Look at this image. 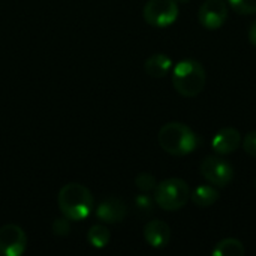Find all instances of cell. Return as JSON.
<instances>
[{"label": "cell", "instance_id": "obj_21", "mask_svg": "<svg viewBox=\"0 0 256 256\" xmlns=\"http://www.w3.org/2000/svg\"><path fill=\"white\" fill-rule=\"evenodd\" d=\"M248 36H249V40H250V44L256 46V20L252 22V26L249 27V33H248Z\"/></svg>", "mask_w": 256, "mask_h": 256}, {"label": "cell", "instance_id": "obj_8", "mask_svg": "<svg viewBox=\"0 0 256 256\" xmlns=\"http://www.w3.org/2000/svg\"><path fill=\"white\" fill-rule=\"evenodd\" d=\"M228 18V8L224 0H206L200 10L198 20L202 27L207 30H218L220 28Z\"/></svg>", "mask_w": 256, "mask_h": 256}, {"label": "cell", "instance_id": "obj_14", "mask_svg": "<svg viewBox=\"0 0 256 256\" xmlns=\"http://www.w3.org/2000/svg\"><path fill=\"white\" fill-rule=\"evenodd\" d=\"M246 252L243 243L237 238H225L212 250L213 256H243Z\"/></svg>", "mask_w": 256, "mask_h": 256}, {"label": "cell", "instance_id": "obj_2", "mask_svg": "<svg viewBox=\"0 0 256 256\" xmlns=\"http://www.w3.org/2000/svg\"><path fill=\"white\" fill-rule=\"evenodd\" d=\"M158 140L164 152L172 156L190 154L198 146L196 134L188 124L178 122H171L164 124L159 130Z\"/></svg>", "mask_w": 256, "mask_h": 256}, {"label": "cell", "instance_id": "obj_5", "mask_svg": "<svg viewBox=\"0 0 256 256\" xmlns=\"http://www.w3.org/2000/svg\"><path fill=\"white\" fill-rule=\"evenodd\" d=\"M142 16L153 27H168L178 16V4L176 0H148L142 9Z\"/></svg>", "mask_w": 256, "mask_h": 256}, {"label": "cell", "instance_id": "obj_15", "mask_svg": "<svg viewBox=\"0 0 256 256\" xmlns=\"http://www.w3.org/2000/svg\"><path fill=\"white\" fill-rule=\"evenodd\" d=\"M110 231L104 225H93L88 232H87V240L92 244V248L96 249H104L110 243Z\"/></svg>", "mask_w": 256, "mask_h": 256}, {"label": "cell", "instance_id": "obj_16", "mask_svg": "<svg viewBox=\"0 0 256 256\" xmlns=\"http://www.w3.org/2000/svg\"><path fill=\"white\" fill-rule=\"evenodd\" d=\"M228 3L240 15L256 14V0H228Z\"/></svg>", "mask_w": 256, "mask_h": 256}, {"label": "cell", "instance_id": "obj_7", "mask_svg": "<svg viewBox=\"0 0 256 256\" xmlns=\"http://www.w3.org/2000/svg\"><path fill=\"white\" fill-rule=\"evenodd\" d=\"M26 246H27V236L21 226L8 224L0 228V255H22Z\"/></svg>", "mask_w": 256, "mask_h": 256}, {"label": "cell", "instance_id": "obj_9", "mask_svg": "<svg viewBox=\"0 0 256 256\" xmlns=\"http://www.w3.org/2000/svg\"><path fill=\"white\" fill-rule=\"evenodd\" d=\"M128 214V206L123 200L117 196H110L98 204L96 216L104 224H118L123 222Z\"/></svg>", "mask_w": 256, "mask_h": 256}, {"label": "cell", "instance_id": "obj_6", "mask_svg": "<svg viewBox=\"0 0 256 256\" xmlns=\"http://www.w3.org/2000/svg\"><path fill=\"white\" fill-rule=\"evenodd\" d=\"M201 176L214 186L219 188H225L231 183V180L234 178V168L232 165L219 158V156H208L201 162L200 166Z\"/></svg>", "mask_w": 256, "mask_h": 256}, {"label": "cell", "instance_id": "obj_4", "mask_svg": "<svg viewBox=\"0 0 256 256\" xmlns=\"http://www.w3.org/2000/svg\"><path fill=\"white\" fill-rule=\"evenodd\" d=\"M190 198V188L182 178H166L154 189V202L165 212H177Z\"/></svg>", "mask_w": 256, "mask_h": 256}, {"label": "cell", "instance_id": "obj_18", "mask_svg": "<svg viewBox=\"0 0 256 256\" xmlns=\"http://www.w3.org/2000/svg\"><path fill=\"white\" fill-rule=\"evenodd\" d=\"M153 204H154V200H152L146 192H142L141 195H138L135 198V207L138 212L147 214V213H152L153 212Z\"/></svg>", "mask_w": 256, "mask_h": 256}, {"label": "cell", "instance_id": "obj_13", "mask_svg": "<svg viewBox=\"0 0 256 256\" xmlns=\"http://www.w3.org/2000/svg\"><path fill=\"white\" fill-rule=\"evenodd\" d=\"M220 194L218 189H214L213 186L210 184H202V186H198L194 194L190 195L192 198V202L198 207H210L213 206L218 200H219Z\"/></svg>", "mask_w": 256, "mask_h": 256}, {"label": "cell", "instance_id": "obj_23", "mask_svg": "<svg viewBox=\"0 0 256 256\" xmlns=\"http://www.w3.org/2000/svg\"><path fill=\"white\" fill-rule=\"evenodd\" d=\"M255 184H256V183H255Z\"/></svg>", "mask_w": 256, "mask_h": 256}, {"label": "cell", "instance_id": "obj_1", "mask_svg": "<svg viewBox=\"0 0 256 256\" xmlns=\"http://www.w3.org/2000/svg\"><path fill=\"white\" fill-rule=\"evenodd\" d=\"M93 202L92 192L80 183L64 184L57 196V204L62 214L72 222L86 219L93 210Z\"/></svg>", "mask_w": 256, "mask_h": 256}, {"label": "cell", "instance_id": "obj_3", "mask_svg": "<svg viewBox=\"0 0 256 256\" xmlns=\"http://www.w3.org/2000/svg\"><path fill=\"white\" fill-rule=\"evenodd\" d=\"M207 75L204 66L192 58L182 60L172 70V86L184 98L198 96L206 87Z\"/></svg>", "mask_w": 256, "mask_h": 256}, {"label": "cell", "instance_id": "obj_11", "mask_svg": "<svg viewBox=\"0 0 256 256\" xmlns=\"http://www.w3.org/2000/svg\"><path fill=\"white\" fill-rule=\"evenodd\" d=\"M146 242L154 249H164L171 240V228L164 220H150L144 228Z\"/></svg>", "mask_w": 256, "mask_h": 256}, {"label": "cell", "instance_id": "obj_22", "mask_svg": "<svg viewBox=\"0 0 256 256\" xmlns=\"http://www.w3.org/2000/svg\"><path fill=\"white\" fill-rule=\"evenodd\" d=\"M177 3H188V2H190V0H176Z\"/></svg>", "mask_w": 256, "mask_h": 256}, {"label": "cell", "instance_id": "obj_20", "mask_svg": "<svg viewBox=\"0 0 256 256\" xmlns=\"http://www.w3.org/2000/svg\"><path fill=\"white\" fill-rule=\"evenodd\" d=\"M243 148L248 154L256 158V130L249 132L243 140Z\"/></svg>", "mask_w": 256, "mask_h": 256}, {"label": "cell", "instance_id": "obj_12", "mask_svg": "<svg viewBox=\"0 0 256 256\" xmlns=\"http://www.w3.org/2000/svg\"><path fill=\"white\" fill-rule=\"evenodd\" d=\"M171 68L172 60L164 52H156L150 56L144 63V70L152 78H164L171 70Z\"/></svg>", "mask_w": 256, "mask_h": 256}, {"label": "cell", "instance_id": "obj_10", "mask_svg": "<svg viewBox=\"0 0 256 256\" xmlns=\"http://www.w3.org/2000/svg\"><path fill=\"white\" fill-rule=\"evenodd\" d=\"M242 144V135L234 128H224L220 129L212 141V148L219 156H226L234 153Z\"/></svg>", "mask_w": 256, "mask_h": 256}, {"label": "cell", "instance_id": "obj_19", "mask_svg": "<svg viewBox=\"0 0 256 256\" xmlns=\"http://www.w3.org/2000/svg\"><path fill=\"white\" fill-rule=\"evenodd\" d=\"M69 222H70V220L66 219L64 216L56 219L54 224H52V232H54L56 236H68V234H69V230H70V224H69Z\"/></svg>", "mask_w": 256, "mask_h": 256}, {"label": "cell", "instance_id": "obj_17", "mask_svg": "<svg viewBox=\"0 0 256 256\" xmlns=\"http://www.w3.org/2000/svg\"><path fill=\"white\" fill-rule=\"evenodd\" d=\"M135 186L141 190V192H150L154 190L158 186V182L154 178V176L148 174V172H141L135 177Z\"/></svg>", "mask_w": 256, "mask_h": 256}]
</instances>
